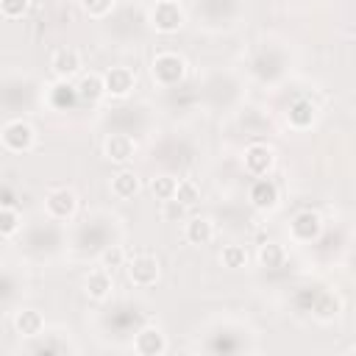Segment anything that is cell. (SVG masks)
I'll return each instance as SVG.
<instances>
[{
	"label": "cell",
	"mask_w": 356,
	"mask_h": 356,
	"mask_svg": "<svg viewBox=\"0 0 356 356\" xmlns=\"http://www.w3.org/2000/svg\"><path fill=\"white\" fill-rule=\"evenodd\" d=\"M150 75H153V81L159 86H178L184 81V75H186V61L178 53L164 50L150 61Z\"/></svg>",
	"instance_id": "1"
},
{
	"label": "cell",
	"mask_w": 356,
	"mask_h": 356,
	"mask_svg": "<svg viewBox=\"0 0 356 356\" xmlns=\"http://www.w3.org/2000/svg\"><path fill=\"white\" fill-rule=\"evenodd\" d=\"M184 22H186V14L178 0H159L150 11V25L159 33H178L184 28Z\"/></svg>",
	"instance_id": "2"
},
{
	"label": "cell",
	"mask_w": 356,
	"mask_h": 356,
	"mask_svg": "<svg viewBox=\"0 0 356 356\" xmlns=\"http://www.w3.org/2000/svg\"><path fill=\"white\" fill-rule=\"evenodd\" d=\"M125 275H128V281L134 284V286H153L156 281H159V275H161V264H159V259L156 256H150V253H136V256H131L128 261H125Z\"/></svg>",
	"instance_id": "3"
},
{
	"label": "cell",
	"mask_w": 356,
	"mask_h": 356,
	"mask_svg": "<svg viewBox=\"0 0 356 356\" xmlns=\"http://www.w3.org/2000/svg\"><path fill=\"white\" fill-rule=\"evenodd\" d=\"M0 139H3V147H6L8 153H28V150H33V145H36V131H33L31 122L11 120V122L3 125Z\"/></svg>",
	"instance_id": "4"
},
{
	"label": "cell",
	"mask_w": 356,
	"mask_h": 356,
	"mask_svg": "<svg viewBox=\"0 0 356 356\" xmlns=\"http://www.w3.org/2000/svg\"><path fill=\"white\" fill-rule=\"evenodd\" d=\"M44 211L53 220H70L78 211V195L72 189H67V186L50 189L47 197H44Z\"/></svg>",
	"instance_id": "5"
},
{
	"label": "cell",
	"mask_w": 356,
	"mask_h": 356,
	"mask_svg": "<svg viewBox=\"0 0 356 356\" xmlns=\"http://www.w3.org/2000/svg\"><path fill=\"white\" fill-rule=\"evenodd\" d=\"M320 234H323V217L317 211H312V209L298 211L292 217V222H289V236L295 242H314Z\"/></svg>",
	"instance_id": "6"
},
{
	"label": "cell",
	"mask_w": 356,
	"mask_h": 356,
	"mask_svg": "<svg viewBox=\"0 0 356 356\" xmlns=\"http://www.w3.org/2000/svg\"><path fill=\"white\" fill-rule=\"evenodd\" d=\"M245 170L253 175V178H261V175H267L270 170H273V164H275V153H273V147L270 145H261V142H256V145H248L245 147Z\"/></svg>",
	"instance_id": "7"
},
{
	"label": "cell",
	"mask_w": 356,
	"mask_h": 356,
	"mask_svg": "<svg viewBox=\"0 0 356 356\" xmlns=\"http://www.w3.org/2000/svg\"><path fill=\"white\" fill-rule=\"evenodd\" d=\"M50 70L58 81H70L81 72V53L75 47H58L50 56Z\"/></svg>",
	"instance_id": "8"
},
{
	"label": "cell",
	"mask_w": 356,
	"mask_h": 356,
	"mask_svg": "<svg viewBox=\"0 0 356 356\" xmlns=\"http://www.w3.org/2000/svg\"><path fill=\"white\" fill-rule=\"evenodd\" d=\"M248 197H250V203H253L259 211H273V209L278 206V200H281V192H278V184H275V181H270V178L261 175V178L253 181Z\"/></svg>",
	"instance_id": "9"
},
{
	"label": "cell",
	"mask_w": 356,
	"mask_h": 356,
	"mask_svg": "<svg viewBox=\"0 0 356 356\" xmlns=\"http://www.w3.org/2000/svg\"><path fill=\"white\" fill-rule=\"evenodd\" d=\"M134 350L139 356H161L167 350V337L159 325H145L136 337H134Z\"/></svg>",
	"instance_id": "10"
},
{
	"label": "cell",
	"mask_w": 356,
	"mask_h": 356,
	"mask_svg": "<svg viewBox=\"0 0 356 356\" xmlns=\"http://www.w3.org/2000/svg\"><path fill=\"white\" fill-rule=\"evenodd\" d=\"M103 78H106V95L111 97H128L136 86V75L128 67H111L103 72Z\"/></svg>",
	"instance_id": "11"
},
{
	"label": "cell",
	"mask_w": 356,
	"mask_h": 356,
	"mask_svg": "<svg viewBox=\"0 0 356 356\" xmlns=\"http://www.w3.org/2000/svg\"><path fill=\"white\" fill-rule=\"evenodd\" d=\"M103 153L114 164H128L136 153V142L128 134H108L106 142H103Z\"/></svg>",
	"instance_id": "12"
},
{
	"label": "cell",
	"mask_w": 356,
	"mask_h": 356,
	"mask_svg": "<svg viewBox=\"0 0 356 356\" xmlns=\"http://www.w3.org/2000/svg\"><path fill=\"white\" fill-rule=\"evenodd\" d=\"M114 289V281H111V270H106L103 264L89 270V275L83 278V292L89 300H106Z\"/></svg>",
	"instance_id": "13"
},
{
	"label": "cell",
	"mask_w": 356,
	"mask_h": 356,
	"mask_svg": "<svg viewBox=\"0 0 356 356\" xmlns=\"http://www.w3.org/2000/svg\"><path fill=\"white\" fill-rule=\"evenodd\" d=\"M314 120H317V106H314L312 100H306V97H298V100L289 106V111H286V122H289V128H295V131L312 128Z\"/></svg>",
	"instance_id": "14"
},
{
	"label": "cell",
	"mask_w": 356,
	"mask_h": 356,
	"mask_svg": "<svg viewBox=\"0 0 356 356\" xmlns=\"http://www.w3.org/2000/svg\"><path fill=\"white\" fill-rule=\"evenodd\" d=\"M139 189H142V181H139V175H136L134 170H120V172L111 178V195L120 197V200L136 197Z\"/></svg>",
	"instance_id": "15"
},
{
	"label": "cell",
	"mask_w": 356,
	"mask_h": 356,
	"mask_svg": "<svg viewBox=\"0 0 356 356\" xmlns=\"http://www.w3.org/2000/svg\"><path fill=\"white\" fill-rule=\"evenodd\" d=\"M184 239L189 245H209L214 239V222L209 217H192V220H186Z\"/></svg>",
	"instance_id": "16"
},
{
	"label": "cell",
	"mask_w": 356,
	"mask_h": 356,
	"mask_svg": "<svg viewBox=\"0 0 356 356\" xmlns=\"http://www.w3.org/2000/svg\"><path fill=\"white\" fill-rule=\"evenodd\" d=\"M339 309H342L339 295H334V292H328V289H320V292L314 295V303H312L309 312H312L317 320H334V317L339 314Z\"/></svg>",
	"instance_id": "17"
},
{
	"label": "cell",
	"mask_w": 356,
	"mask_h": 356,
	"mask_svg": "<svg viewBox=\"0 0 356 356\" xmlns=\"http://www.w3.org/2000/svg\"><path fill=\"white\" fill-rule=\"evenodd\" d=\"M14 328L19 337H39L44 328V317L36 309H19L14 314Z\"/></svg>",
	"instance_id": "18"
},
{
	"label": "cell",
	"mask_w": 356,
	"mask_h": 356,
	"mask_svg": "<svg viewBox=\"0 0 356 356\" xmlns=\"http://www.w3.org/2000/svg\"><path fill=\"white\" fill-rule=\"evenodd\" d=\"M78 97L86 100V103H97L103 95H106V78L100 72H89V75H81L78 81Z\"/></svg>",
	"instance_id": "19"
},
{
	"label": "cell",
	"mask_w": 356,
	"mask_h": 356,
	"mask_svg": "<svg viewBox=\"0 0 356 356\" xmlns=\"http://www.w3.org/2000/svg\"><path fill=\"white\" fill-rule=\"evenodd\" d=\"M75 100H81V97H78V89L70 86V81H58V83L50 86V92H47V103H50L56 111H67V108H72Z\"/></svg>",
	"instance_id": "20"
},
{
	"label": "cell",
	"mask_w": 356,
	"mask_h": 356,
	"mask_svg": "<svg viewBox=\"0 0 356 356\" xmlns=\"http://www.w3.org/2000/svg\"><path fill=\"white\" fill-rule=\"evenodd\" d=\"M284 259H286V250H284V245H281V242H264V245L259 248V264H261V267H267V270L281 267V264H284Z\"/></svg>",
	"instance_id": "21"
},
{
	"label": "cell",
	"mask_w": 356,
	"mask_h": 356,
	"mask_svg": "<svg viewBox=\"0 0 356 356\" xmlns=\"http://www.w3.org/2000/svg\"><path fill=\"white\" fill-rule=\"evenodd\" d=\"M175 189H178V178H172V175H156L153 181H150V195L156 197V200H172L175 197Z\"/></svg>",
	"instance_id": "22"
},
{
	"label": "cell",
	"mask_w": 356,
	"mask_h": 356,
	"mask_svg": "<svg viewBox=\"0 0 356 356\" xmlns=\"http://www.w3.org/2000/svg\"><path fill=\"white\" fill-rule=\"evenodd\" d=\"M19 225H22V214L14 209V206H3L0 209V236H14L17 231H19Z\"/></svg>",
	"instance_id": "23"
},
{
	"label": "cell",
	"mask_w": 356,
	"mask_h": 356,
	"mask_svg": "<svg viewBox=\"0 0 356 356\" xmlns=\"http://www.w3.org/2000/svg\"><path fill=\"white\" fill-rule=\"evenodd\" d=\"M220 261H222V267H228V270H239V267L248 264V250H245L242 245H225V248L220 250Z\"/></svg>",
	"instance_id": "24"
},
{
	"label": "cell",
	"mask_w": 356,
	"mask_h": 356,
	"mask_svg": "<svg viewBox=\"0 0 356 356\" xmlns=\"http://www.w3.org/2000/svg\"><path fill=\"white\" fill-rule=\"evenodd\" d=\"M175 197H178L184 206H192V203H197V200H200V186H197L192 178H184V181H178Z\"/></svg>",
	"instance_id": "25"
},
{
	"label": "cell",
	"mask_w": 356,
	"mask_h": 356,
	"mask_svg": "<svg viewBox=\"0 0 356 356\" xmlns=\"http://www.w3.org/2000/svg\"><path fill=\"white\" fill-rule=\"evenodd\" d=\"M125 250L120 248V245H111V248H106L103 253H100V264L106 267V270H117V267H125Z\"/></svg>",
	"instance_id": "26"
},
{
	"label": "cell",
	"mask_w": 356,
	"mask_h": 356,
	"mask_svg": "<svg viewBox=\"0 0 356 356\" xmlns=\"http://www.w3.org/2000/svg\"><path fill=\"white\" fill-rule=\"evenodd\" d=\"M31 8V0H0V14L6 19H19Z\"/></svg>",
	"instance_id": "27"
},
{
	"label": "cell",
	"mask_w": 356,
	"mask_h": 356,
	"mask_svg": "<svg viewBox=\"0 0 356 356\" xmlns=\"http://www.w3.org/2000/svg\"><path fill=\"white\" fill-rule=\"evenodd\" d=\"M186 209H189V206H184L178 197H172V200H161V217H164V220H170V222L184 220Z\"/></svg>",
	"instance_id": "28"
},
{
	"label": "cell",
	"mask_w": 356,
	"mask_h": 356,
	"mask_svg": "<svg viewBox=\"0 0 356 356\" xmlns=\"http://www.w3.org/2000/svg\"><path fill=\"white\" fill-rule=\"evenodd\" d=\"M81 8H83L89 17L100 19V17H106V14L114 8V0H81Z\"/></svg>",
	"instance_id": "29"
},
{
	"label": "cell",
	"mask_w": 356,
	"mask_h": 356,
	"mask_svg": "<svg viewBox=\"0 0 356 356\" xmlns=\"http://www.w3.org/2000/svg\"><path fill=\"white\" fill-rule=\"evenodd\" d=\"M3 206H14V195H11V189H8V186L3 189Z\"/></svg>",
	"instance_id": "30"
},
{
	"label": "cell",
	"mask_w": 356,
	"mask_h": 356,
	"mask_svg": "<svg viewBox=\"0 0 356 356\" xmlns=\"http://www.w3.org/2000/svg\"><path fill=\"white\" fill-rule=\"evenodd\" d=\"M350 353H356V345H350Z\"/></svg>",
	"instance_id": "31"
}]
</instances>
